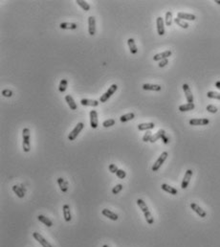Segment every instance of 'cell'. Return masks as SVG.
Returning <instances> with one entry per match:
<instances>
[{
    "instance_id": "cell-31",
    "label": "cell",
    "mask_w": 220,
    "mask_h": 247,
    "mask_svg": "<svg viewBox=\"0 0 220 247\" xmlns=\"http://www.w3.org/2000/svg\"><path fill=\"white\" fill-rule=\"evenodd\" d=\"M76 3L80 7H81V9L84 10L85 12H88L90 10V5L86 1H84V0H76Z\"/></svg>"
},
{
    "instance_id": "cell-24",
    "label": "cell",
    "mask_w": 220,
    "mask_h": 247,
    "mask_svg": "<svg viewBox=\"0 0 220 247\" xmlns=\"http://www.w3.org/2000/svg\"><path fill=\"white\" fill-rule=\"evenodd\" d=\"M155 127L154 123H144V124H139L138 125V129L139 130H150Z\"/></svg>"
},
{
    "instance_id": "cell-17",
    "label": "cell",
    "mask_w": 220,
    "mask_h": 247,
    "mask_svg": "<svg viewBox=\"0 0 220 247\" xmlns=\"http://www.w3.org/2000/svg\"><path fill=\"white\" fill-rule=\"evenodd\" d=\"M81 104L83 105V106H93V107H96L99 105V101H96V100H89V99H82L81 101Z\"/></svg>"
},
{
    "instance_id": "cell-5",
    "label": "cell",
    "mask_w": 220,
    "mask_h": 247,
    "mask_svg": "<svg viewBox=\"0 0 220 247\" xmlns=\"http://www.w3.org/2000/svg\"><path fill=\"white\" fill-rule=\"evenodd\" d=\"M168 153L167 151H164L163 153L159 156V158L156 160V162L154 163V165L152 166V171H157L160 168H161V166L164 164V162L166 161V159L168 158Z\"/></svg>"
},
{
    "instance_id": "cell-9",
    "label": "cell",
    "mask_w": 220,
    "mask_h": 247,
    "mask_svg": "<svg viewBox=\"0 0 220 247\" xmlns=\"http://www.w3.org/2000/svg\"><path fill=\"white\" fill-rule=\"evenodd\" d=\"M88 32L90 35H94L96 34V19L94 17H88Z\"/></svg>"
},
{
    "instance_id": "cell-30",
    "label": "cell",
    "mask_w": 220,
    "mask_h": 247,
    "mask_svg": "<svg viewBox=\"0 0 220 247\" xmlns=\"http://www.w3.org/2000/svg\"><path fill=\"white\" fill-rule=\"evenodd\" d=\"M13 193H15L19 198H23V197H24L25 193L23 192L22 189L20 188V186H16V185H15V186L13 187Z\"/></svg>"
},
{
    "instance_id": "cell-25",
    "label": "cell",
    "mask_w": 220,
    "mask_h": 247,
    "mask_svg": "<svg viewBox=\"0 0 220 247\" xmlns=\"http://www.w3.org/2000/svg\"><path fill=\"white\" fill-rule=\"evenodd\" d=\"M164 135H166L165 130H164V129H160V130H158V132H157V133H155L154 135H152V137H151V139H150V143H155L157 140L162 139L163 136H164Z\"/></svg>"
},
{
    "instance_id": "cell-4",
    "label": "cell",
    "mask_w": 220,
    "mask_h": 247,
    "mask_svg": "<svg viewBox=\"0 0 220 247\" xmlns=\"http://www.w3.org/2000/svg\"><path fill=\"white\" fill-rule=\"evenodd\" d=\"M83 127H84V124L83 123H79V124H78V125L74 127V129L72 130V131L69 133L68 139L70 141H74L76 138L78 137V135L81 133V131L83 129Z\"/></svg>"
},
{
    "instance_id": "cell-14",
    "label": "cell",
    "mask_w": 220,
    "mask_h": 247,
    "mask_svg": "<svg viewBox=\"0 0 220 247\" xmlns=\"http://www.w3.org/2000/svg\"><path fill=\"white\" fill-rule=\"evenodd\" d=\"M190 208L193 209L194 212L199 216L200 217H206V216H207V214H206L205 211L200 207V206H198L196 203H190Z\"/></svg>"
},
{
    "instance_id": "cell-2",
    "label": "cell",
    "mask_w": 220,
    "mask_h": 247,
    "mask_svg": "<svg viewBox=\"0 0 220 247\" xmlns=\"http://www.w3.org/2000/svg\"><path fill=\"white\" fill-rule=\"evenodd\" d=\"M22 147H23V151L24 152H29L31 149V142H30V129L29 128H24L22 130Z\"/></svg>"
},
{
    "instance_id": "cell-35",
    "label": "cell",
    "mask_w": 220,
    "mask_h": 247,
    "mask_svg": "<svg viewBox=\"0 0 220 247\" xmlns=\"http://www.w3.org/2000/svg\"><path fill=\"white\" fill-rule=\"evenodd\" d=\"M207 96L210 99H216V100H220V93L215 92V91H209L207 93Z\"/></svg>"
},
{
    "instance_id": "cell-13",
    "label": "cell",
    "mask_w": 220,
    "mask_h": 247,
    "mask_svg": "<svg viewBox=\"0 0 220 247\" xmlns=\"http://www.w3.org/2000/svg\"><path fill=\"white\" fill-rule=\"evenodd\" d=\"M156 23H157V32L159 35H165V25H164V19L161 17H157L156 20Z\"/></svg>"
},
{
    "instance_id": "cell-20",
    "label": "cell",
    "mask_w": 220,
    "mask_h": 247,
    "mask_svg": "<svg viewBox=\"0 0 220 247\" xmlns=\"http://www.w3.org/2000/svg\"><path fill=\"white\" fill-rule=\"evenodd\" d=\"M127 44H128V47H129V50H130V53L135 55L138 53V48L136 46V43H135V40L133 39H128L127 40Z\"/></svg>"
},
{
    "instance_id": "cell-8",
    "label": "cell",
    "mask_w": 220,
    "mask_h": 247,
    "mask_svg": "<svg viewBox=\"0 0 220 247\" xmlns=\"http://www.w3.org/2000/svg\"><path fill=\"white\" fill-rule=\"evenodd\" d=\"M90 126L92 128H97L99 126V121H98V113L96 110H91L90 111Z\"/></svg>"
},
{
    "instance_id": "cell-23",
    "label": "cell",
    "mask_w": 220,
    "mask_h": 247,
    "mask_svg": "<svg viewBox=\"0 0 220 247\" xmlns=\"http://www.w3.org/2000/svg\"><path fill=\"white\" fill-rule=\"evenodd\" d=\"M60 29L63 30H76L78 28V24L76 23H69V22H62L60 24Z\"/></svg>"
},
{
    "instance_id": "cell-19",
    "label": "cell",
    "mask_w": 220,
    "mask_h": 247,
    "mask_svg": "<svg viewBox=\"0 0 220 247\" xmlns=\"http://www.w3.org/2000/svg\"><path fill=\"white\" fill-rule=\"evenodd\" d=\"M144 90H150V91H160L162 87L158 84H151V83H145L143 84Z\"/></svg>"
},
{
    "instance_id": "cell-1",
    "label": "cell",
    "mask_w": 220,
    "mask_h": 247,
    "mask_svg": "<svg viewBox=\"0 0 220 247\" xmlns=\"http://www.w3.org/2000/svg\"><path fill=\"white\" fill-rule=\"evenodd\" d=\"M137 204L140 207V209L142 210V212H143V214H144V216L146 217V222L150 225L153 224V222H154L153 216H152L151 213L150 212V210H148V207L146 206V202L143 199H137Z\"/></svg>"
},
{
    "instance_id": "cell-48",
    "label": "cell",
    "mask_w": 220,
    "mask_h": 247,
    "mask_svg": "<svg viewBox=\"0 0 220 247\" xmlns=\"http://www.w3.org/2000/svg\"><path fill=\"white\" fill-rule=\"evenodd\" d=\"M103 247H109L108 245H106V244H104V245H103Z\"/></svg>"
},
{
    "instance_id": "cell-42",
    "label": "cell",
    "mask_w": 220,
    "mask_h": 247,
    "mask_svg": "<svg viewBox=\"0 0 220 247\" xmlns=\"http://www.w3.org/2000/svg\"><path fill=\"white\" fill-rule=\"evenodd\" d=\"M2 95L4 97H12L13 96V91L10 89H4L2 91Z\"/></svg>"
},
{
    "instance_id": "cell-21",
    "label": "cell",
    "mask_w": 220,
    "mask_h": 247,
    "mask_svg": "<svg viewBox=\"0 0 220 247\" xmlns=\"http://www.w3.org/2000/svg\"><path fill=\"white\" fill-rule=\"evenodd\" d=\"M161 188H162V190H163V191H165V192H167V193H168V194H170L175 195V194H178V191H177L175 188L170 187V186L168 185V184H162V185H161Z\"/></svg>"
},
{
    "instance_id": "cell-40",
    "label": "cell",
    "mask_w": 220,
    "mask_h": 247,
    "mask_svg": "<svg viewBox=\"0 0 220 247\" xmlns=\"http://www.w3.org/2000/svg\"><path fill=\"white\" fill-rule=\"evenodd\" d=\"M151 137H152L151 132L150 131V130H147V131L146 132V134L144 135V137H143V141L144 142H150V139H151Z\"/></svg>"
},
{
    "instance_id": "cell-28",
    "label": "cell",
    "mask_w": 220,
    "mask_h": 247,
    "mask_svg": "<svg viewBox=\"0 0 220 247\" xmlns=\"http://www.w3.org/2000/svg\"><path fill=\"white\" fill-rule=\"evenodd\" d=\"M194 107H195V105H194L193 103H188V104H186V105H180V106H179V110H180L181 112H185V111H189V110L194 109Z\"/></svg>"
},
{
    "instance_id": "cell-7",
    "label": "cell",
    "mask_w": 220,
    "mask_h": 247,
    "mask_svg": "<svg viewBox=\"0 0 220 247\" xmlns=\"http://www.w3.org/2000/svg\"><path fill=\"white\" fill-rule=\"evenodd\" d=\"M33 237L34 238L35 241H38L43 247H53L39 233H38V232H34V233H33Z\"/></svg>"
},
{
    "instance_id": "cell-27",
    "label": "cell",
    "mask_w": 220,
    "mask_h": 247,
    "mask_svg": "<svg viewBox=\"0 0 220 247\" xmlns=\"http://www.w3.org/2000/svg\"><path fill=\"white\" fill-rule=\"evenodd\" d=\"M38 219L40 222H42L43 224H45L47 227H52V226H53V221H52L51 219H49L48 217L44 216L39 215V216H38Z\"/></svg>"
},
{
    "instance_id": "cell-38",
    "label": "cell",
    "mask_w": 220,
    "mask_h": 247,
    "mask_svg": "<svg viewBox=\"0 0 220 247\" xmlns=\"http://www.w3.org/2000/svg\"><path fill=\"white\" fill-rule=\"evenodd\" d=\"M206 109H207L210 113H214V114L218 111L217 107L215 105H209L207 107H206Z\"/></svg>"
},
{
    "instance_id": "cell-46",
    "label": "cell",
    "mask_w": 220,
    "mask_h": 247,
    "mask_svg": "<svg viewBox=\"0 0 220 247\" xmlns=\"http://www.w3.org/2000/svg\"><path fill=\"white\" fill-rule=\"evenodd\" d=\"M20 188L22 189V190H23V192H24V193H26V190H25V188H24V185H20Z\"/></svg>"
},
{
    "instance_id": "cell-22",
    "label": "cell",
    "mask_w": 220,
    "mask_h": 247,
    "mask_svg": "<svg viewBox=\"0 0 220 247\" xmlns=\"http://www.w3.org/2000/svg\"><path fill=\"white\" fill-rule=\"evenodd\" d=\"M65 101H66L67 105H69V107H70L72 110H76L77 108H78L77 104L75 103V101H74L73 97L71 96V95H66V96H65Z\"/></svg>"
},
{
    "instance_id": "cell-3",
    "label": "cell",
    "mask_w": 220,
    "mask_h": 247,
    "mask_svg": "<svg viewBox=\"0 0 220 247\" xmlns=\"http://www.w3.org/2000/svg\"><path fill=\"white\" fill-rule=\"evenodd\" d=\"M117 89H118V85L117 84H112L109 87V88H108V90L106 91L103 94V95L101 96V98H100V101H101V103H105V101H107L108 99L117 91Z\"/></svg>"
},
{
    "instance_id": "cell-10",
    "label": "cell",
    "mask_w": 220,
    "mask_h": 247,
    "mask_svg": "<svg viewBox=\"0 0 220 247\" xmlns=\"http://www.w3.org/2000/svg\"><path fill=\"white\" fill-rule=\"evenodd\" d=\"M183 90H184V92H185L188 103H193V93H191V90L189 88V84L184 83L183 84Z\"/></svg>"
},
{
    "instance_id": "cell-15",
    "label": "cell",
    "mask_w": 220,
    "mask_h": 247,
    "mask_svg": "<svg viewBox=\"0 0 220 247\" xmlns=\"http://www.w3.org/2000/svg\"><path fill=\"white\" fill-rule=\"evenodd\" d=\"M102 214H103L104 216L108 217L109 219L114 220V221L118 220V219H119V216H118L117 214H115L114 212H112V211H110V210H108V209H103V210L102 211Z\"/></svg>"
},
{
    "instance_id": "cell-29",
    "label": "cell",
    "mask_w": 220,
    "mask_h": 247,
    "mask_svg": "<svg viewBox=\"0 0 220 247\" xmlns=\"http://www.w3.org/2000/svg\"><path fill=\"white\" fill-rule=\"evenodd\" d=\"M135 118V114L133 112L131 113H127V114H124V115H122L120 117V121L122 123H125V122H128V121H131Z\"/></svg>"
},
{
    "instance_id": "cell-12",
    "label": "cell",
    "mask_w": 220,
    "mask_h": 247,
    "mask_svg": "<svg viewBox=\"0 0 220 247\" xmlns=\"http://www.w3.org/2000/svg\"><path fill=\"white\" fill-rule=\"evenodd\" d=\"M171 56V51L170 50H168V51H165V52H163V53H160V54H157V55H155L153 57V61H161L163 60H166L168 59V57Z\"/></svg>"
},
{
    "instance_id": "cell-32",
    "label": "cell",
    "mask_w": 220,
    "mask_h": 247,
    "mask_svg": "<svg viewBox=\"0 0 220 247\" xmlns=\"http://www.w3.org/2000/svg\"><path fill=\"white\" fill-rule=\"evenodd\" d=\"M67 84H68L67 79H62L61 81H60V86H59L60 92H61V93L65 92V90L67 88Z\"/></svg>"
},
{
    "instance_id": "cell-6",
    "label": "cell",
    "mask_w": 220,
    "mask_h": 247,
    "mask_svg": "<svg viewBox=\"0 0 220 247\" xmlns=\"http://www.w3.org/2000/svg\"><path fill=\"white\" fill-rule=\"evenodd\" d=\"M193 171L191 170H188L185 173V176L183 178V181H182V184H181V188L183 190H185V189L188 188L189 184V181H190V178L193 176Z\"/></svg>"
},
{
    "instance_id": "cell-16",
    "label": "cell",
    "mask_w": 220,
    "mask_h": 247,
    "mask_svg": "<svg viewBox=\"0 0 220 247\" xmlns=\"http://www.w3.org/2000/svg\"><path fill=\"white\" fill-rule=\"evenodd\" d=\"M62 211H63V217H64L65 221L66 222L71 221V219H72V216H71V212H70V206L68 204L63 205Z\"/></svg>"
},
{
    "instance_id": "cell-26",
    "label": "cell",
    "mask_w": 220,
    "mask_h": 247,
    "mask_svg": "<svg viewBox=\"0 0 220 247\" xmlns=\"http://www.w3.org/2000/svg\"><path fill=\"white\" fill-rule=\"evenodd\" d=\"M58 184H59V186L60 188V190L63 193H66L68 191V183L62 177H59L58 178Z\"/></svg>"
},
{
    "instance_id": "cell-37",
    "label": "cell",
    "mask_w": 220,
    "mask_h": 247,
    "mask_svg": "<svg viewBox=\"0 0 220 247\" xmlns=\"http://www.w3.org/2000/svg\"><path fill=\"white\" fill-rule=\"evenodd\" d=\"M123 188H124V186H123L122 184H118V185H116L114 188L112 189V194H118L121 191L123 190Z\"/></svg>"
},
{
    "instance_id": "cell-41",
    "label": "cell",
    "mask_w": 220,
    "mask_h": 247,
    "mask_svg": "<svg viewBox=\"0 0 220 247\" xmlns=\"http://www.w3.org/2000/svg\"><path fill=\"white\" fill-rule=\"evenodd\" d=\"M108 169H109V171L112 172V173H116L118 171V167L115 165V164H110L109 167H108Z\"/></svg>"
},
{
    "instance_id": "cell-45",
    "label": "cell",
    "mask_w": 220,
    "mask_h": 247,
    "mask_svg": "<svg viewBox=\"0 0 220 247\" xmlns=\"http://www.w3.org/2000/svg\"><path fill=\"white\" fill-rule=\"evenodd\" d=\"M215 87L217 89H219L220 90V81H218V82H216L215 83Z\"/></svg>"
},
{
    "instance_id": "cell-36",
    "label": "cell",
    "mask_w": 220,
    "mask_h": 247,
    "mask_svg": "<svg viewBox=\"0 0 220 247\" xmlns=\"http://www.w3.org/2000/svg\"><path fill=\"white\" fill-rule=\"evenodd\" d=\"M115 120L114 119H108V120H105L103 123V126L104 127H110L112 126H114L115 125Z\"/></svg>"
},
{
    "instance_id": "cell-39",
    "label": "cell",
    "mask_w": 220,
    "mask_h": 247,
    "mask_svg": "<svg viewBox=\"0 0 220 247\" xmlns=\"http://www.w3.org/2000/svg\"><path fill=\"white\" fill-rule=\"evenodd\" d=\"M116 175L118 176V178L120 179H124L126 176V172L124 170H118V171L116 172Z\"/></svg>"
},
{
    "instance_id": "cell-47",
    "label": "cell",
    "mask_w": 220,
    "mask_h": 247,
    "mask_svg": "<svg viewBox=\"0 0 220 247\" xmlns=\"http://www.w3.org/2000/svg\"><path fill=\"white\" fill-rule=\"evenodd\" d=\"M215 3H217L218 5H220V0H215Z\"/></svg>"
},
{
    "instance_id": "cell-44",
    "label": "cell",
    "mask_w": 220,
    "mask_h": 247,
    "mask_svg": "<svg viewBox=\"0 0 220 247\" xmlns=\"http://www.w3.org/2000/svg\"><path fill=\"white\" fill-rule=\"evenodd\" d=\"M162 141L164 142V144L167 145V144H168V142H169V138H168L167 135H164V136H163V138H162Z\"/></svg>"
},
{
    "instance_id": "cell-43",
    "label": "cell",
    "mask_w": 220,
    "mask_h": 247,
    "mask_svg": "<svg viewBox=\"0 0 220 247\" xmlns=\"http://www.w3.org/2000/svg\"><path fill=\"white\" fill-rule=\"evenodd\" d=\"M168 63V59H166V60H163V61H161L159 62V64H158V65H159V67H160V68H162V67H165Z\"/></svg>"
},
{
    "instance_id": "cell-33",
    "label": "cell",
    "mask_w": 220,
    "mask_h": 247,
    "mask_svg": "<svg viewBox=\"0 0 220 247\" xmlns=\"http://www.w3.org/2000/svg\"><path fill=\"white\" fill-rule=\"evenodd\" d=\"M174 22H175L177 25H178V26H180L181 28H184V29H188L189 26L187 22H185V21H184V20H182V19H180V18H178V17L174 18Z\"/></svg>"
},
{
    "instance_id": "cell-34",
    "label": "cell",
    "mask_w": 220,
    "mask_h": 247,
    "mask_svg": "<svg viewBox=\"0 0 220 247\" xmlns=\"http://www.w3.org/2000/svg\"><path fill=\"white\" fill-rule=\"evenodd\" d=\"M165 21H166V24L167 26H171V23H172V13L171 12H167L166 13V18H165Z\"/></svg>"
},
{
    "instance_id": "cell-11",
    "label": "cell",
    "mask_w": 220,
    "mask_h": 247,
    "mask_svg": "<svg viewBox=\"0 0 220 247\" xmlns=\"http://www.w3.org/2000/svg\"><path fill=\"white\" fill-rule=\"evenodd\" d=\"M209 123H210V120L206 119V118L189 120V125L190 126H206V125H208Z\"/></svg>"
},
{
    "instance_id": "cell-18",
    "label": "cell",
    "mask_w": 220,
    "mask_h": 247,
    "mask_svg": "<svg viewBox=\"0 0 220 247\" xmlns=\"http://www.w3.org/2000/svg\"><path fill=\"white\" fill-rule=\"evenodd\" d=\"M177 17L182 20H195L196 19V17L194 14L186 13H177Z\"/></svg>"
}]
</instances>
